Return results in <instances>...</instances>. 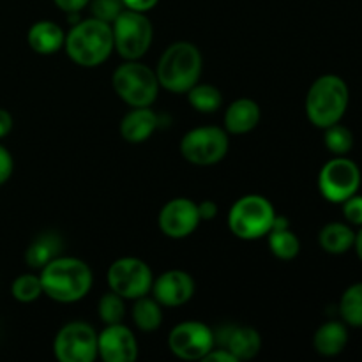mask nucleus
Here are the masks:
<instances>
[{
  "label": "nucleus",
  "mask_w": 362,
  "mask_h": 362,
  "mask_svg": "<svg viewBox=\"0 0 362 362\" xmlns=\"http://www.w3.org/2000/svg\"><path fill=\"white\" fill-rule=\"evenodd\" d=\"M133 320L138 329L145 332L156 331L163 322V311L158 300L140 297L133 306Z\"/></svg>",
  "instance_id": "obj_24"
},
{
  "label": "nucleus",
  "mask_w": 362,
  "mask_h": 362,
  "mask_svg": "<svg viewBox=\"0 0 362 362\" xmlns=\"http://www.w3.org/2000/svg\"><path fill=\"white\" fill-rule=\"evenodd\" d=\"M322 250L327 251L331 255H343L354 247L356 243V233L345 223H329L322 228L320 237Z\"/></svg>",
  "instance_id": "obj_22"
},
{
  "label": "nucleus",
  "mask_w": 362,
  "mask_h": 362,
  "mask_svg": "<svg viewBox=\"0 0 362 362\" xmlns=\"http://www.w3.org/2000/svg\"><path fill=\"white\" fill-rule=\"evenodd\" d=\"M205 362H237L235 357H233L232 352L228 350H211L207 356L204 357Z\"/></svg>",
  "instance_id": "obj_34"
},
{
  "label": "nucleus",
  "mask_w": 362,
  "mask_h": 362,
  "mask_svg": "<svg viewBox=\"0 0 362 362\" xmlns=\"http://www.w3.org/2000/svg\"><path fill=\"white\" fill-rule=\"evenodd\" d=\"M187 99L189 105L202 113H214L223 105V94L214 85H193L187 90Z\"/></svg>",
  "instance_id": "obj_25"
},
{
  "label": "nucleus",
  "mask_w": 362,
  "mask_h": 362,
  "mask_svg": "<svg viewBox=\"0 0 362 362\" xmlns=\"http://www.w3.org/2000/svg\"><path fill=\"white\" fill-rule=\"evenodd\" d=\"M198 214H200V219H214L218 214V205L214 202H204L198 205Z\"/></svg>",
  "instance_id": "obj_36"
},
{
  "label": "nucleus",
  "mask_w": 362,
  "mask_h": 362,
  "mask_svg": "<svg viewBox=\"0 0 362 362\" xmlns=\"http://www.w3.org/2000/svg\"><path fill=\"white\" fill-rule=\"evenodd\" d=\"M113 88L124 103L134 108L151 106L158 98L159 81L151 67L140 62L122 64L113 73Z\"/></svg>",
  "instance_id": "obj_6"
},
{
  "label": "nucleus",
  "mask_w": 362,
  "mask_h": 362,
  "mask_svg": "<svg viewBox=\"0 0 362 362\" xmlns=\"http://www.w3.org/2000/svg\"><path fill=\"white\" fill-rule=\"evenodd\" d=\"M122 0H94L92 2V13H94V18L110 23L122 13Z\"/></svg>",
  "instance_id": "obj_30"
},
{
  "label": "nucleus",
  "mask_w": 362,
  "mask_h": 362,
  "mask_svg": "<svg viewBox=\"0 0 362 362\" xmlns=\"http://www.w3.org/2000/svg\"><path fill=\"white\" fill-rule=\"evenodd\" d=\"M11 292H13L14 299L20 300V303H32L42 293L41 279H39V276L34 274L18 276L13 281Z\"/></svg>",
  "instance_id": "obj_28"
},
{
  "label": "nucleus",
  "mask_w": 362,
  "mask_h": 362,
  "mask_svg": "<svg viewBox=\"0 0 362 362\" xmlns=\"http://www.w3.org/2000/svg\"><path fill=\"white\" fill-rule=\"evenodd\" d=\"M156 300L163 306L177 308L186 304L194 293V281L187 272L168 271L159 276L152 285Z\"/></svg>",
  "instance_id": "obj_15"
},
{
  "label": "nucleus",
  "mask_w": 362,
  "mask_h": 362,
  "mask_svg": "<svg viewBox=\"0 0 362 362\" xmlns=\"http://www.w3.org/2000/svg\"><path fill=\"white\" fill-rule=\"evenodd\" d=\"M108 285L124 299H140L151 292L152 272L140 258H119L108 269Z\"/></svg>",
  "instance_id": "obj_10"
},
{
  "label": "nucleus",
  "mask_w": 362,
  "mask_h": 362,
  "mask_svg": "<svg viewBox=\"0 0 362 362\" xmlns=\"http://www.w3.org/2000/svg\"><path fill=\"white\" fill-rule=\"evenodd\" d=\"M42 293L57 303H76L83 299L92 286V272L78 258H53L41 269Z\"/></svg>",
  "instance_id": "obj_1"
},
{
  "label": "nucleus",
  "mask_w": 362,
  "mask_h": 362,
  "mask_svg": "<svg viewBox=\"0 0 362 362\" xmlns=\"http://www.w3.org/2000/svg\"><path fill=\"white\" fill-rule=\"evenodd\" d=\"M11 129H13V117L9 112L0 108V138L7 136Z\"/></svg>",
  "instance_id": "obj_37"
},
{
  "label": "nucleus",
  "mask_w": 362,
  "mask_h": 362,
  "mask_svg": "<svg viewBox=\"0 0 362 362\" xmlns=\"http://www.w3.org/2000/svg\"><path fill=\"white\" fill-rule=\"evenodd\" d=\"M200 221L198 205L187 198H175L159 212V228L172 239H184L191 235L198 228Z\"/></svg>",
  "instance_id": "obj_13"
},
{
  "label": "nucleus",
  "mask_w": 362,
  "mask_h": 362,
  "mask_svg": "<svg viewBox=\"0 0 362 362\" xmlns=\"http://www.w3.org/2000/svg\"><path fill=\"white\" fill-rule=\"evenodd\" d=\"M276 212L271 202L258 194H247L233 204L228 214V226L239 239L255 240L267 235L274 225Z\"/></svg>",
  "instance_id": "obj_5"
},
{
  "label": "nucleus",
  "mask_w": 362,
  "mask_h": 362,
  "mask_svg": "<svg viewBox=\"0 0 362 362\" xmlns=\"http://www.w3.org/2000/svg\"><path fill=\"white\" fill-rule=\"evenodd\" d=\"M361 187V170L352 159L345 156L331 159L324 165L318 175V189L325 200L343 204L346 198L356 194Z\"/></svg>",
  "instance_id": "obj_8"
},
{
  "label": "nucleus",
  "mask_w": 362,
  "mask_h": 362,
  "mask_svg": "<svg viewBox=\"0 0 362 362\" xmlns=\"http://www.w3.org/2000/svg\"><path fill=\"white\" fill-rule=\"evenodd\" d=\"M158 127V115L148 106L134 108L120 122V134L131 144H141Z\"/></svg>",
  "instance_id": "obj_16"
},
{
  "label": "nucleus",
  "mask_w": 362,
  "mask_h": 362,
  "mask_svg": "<svg viewBox=\"0 0 362 362\" xmlns=\"http://www.w3.org/2000/svg\"><path fill=\"white\" fill-rule=\"evenodd\" d=\"M53 350L60 362H92L98 356V334L88 324L71 322L59 331Z\"/></svg>",
  "instance_id": "obj_11"
},
{
  "label": "nucleus",
  "mask_w": 362,
  "mask_h": 362,
  "mask_svg": "<svg viewBox=\"0 0 362 362\" xmlns=\"http://www.w3.org/2000/svg\"><path fill=\"white\" fill-rule=\"evenodd\" d=\"M202 74V55L191 42H175L163 53L156 76L166 90L182 94L198 83Z\"/></svg>",
  "instance_id": "obj_4"
},
{
  "label": "nucleus",
  "mask_w": 362,
  "mask_h": 362,
  "mask_svg": "<svg viewBox=\"0 0 362 362\" xmlns=\"http://www.w3.org/2000/svg\"><path fill=\"white\" fill-rule=\"evenodd\" d=\"M315 349L318 354L325 357L338 356L345 350L346 343H349V332L341 322H327L322 325L315 334Z\"/></svg>",
  "instance_id": "obj_21"
},
{
  "label": "nucleus",
  "mask_w": 362,
  "mask_h": 362,
  "mask_svg": "<svg viewBox=\"0 0 362 362\" xmlns=\"http://www.w3.org/2000/svg\"><path fill=\"white\" fill-rule=\"evenodd\" d=\"M11 173H13V158L6 151V147L0 145V184L6 182L11 177Z\"/></svg>",
  "instance_id": "obj_32"
},
{
  "label": "nucleus",
  "mask_w": 362,
  "mask_h": 362,
  "mask_svg": "<svg viewBox=\"0 0 362 362\" xmlns=\"http://www.w3.org/2000/svg\"><path fill=\"white\" fill-rule=\"evenodd\" d=\"M228 152V136L221 127L204 126L191 129L180 140V154L198 166L216 165Z\"/></svg>",
  "instance_id": "obj_9"
},
{
  "label": "nucleus",
  "mask_w": 362,
  "mask_h": 362,
  "mask_svg": "<svg viewBox=\"0 0 362 362\" xmlns=\"http://www.w3.org/2000/svg\"><path fill=\"white\" fill-rule=\"evenodd\" d=\"M122 2L127 9L138 11V13H147V11L152 9L159 0H122Z\"/></svg>",
  "instance_id": "obj_35"
},
{
  "label": "nucleus",
  "mask_w": 362,
  "mask_h": 362,
  "mask_svg": "<svg viewBox=\"0 0 362 362\" xmlns=\"http://www.w3.org/2000/svg\"><path fill=\"white\" fill-rule=\"evenodd\" d=\"M64 42H66L64 30L53 21H37L28 30V45L35 53H41V55H52L59 52Z\"/></svg>",
  "instance_id": "obj_18"
},
{
  "label": "nucleus",
  "mask_w": 362,
  "mask_h": 362,
  "mask_svg": "<svg viewBox=\"0 0 362 362\" xmlns=\"http://www.w3.org/2000/svg\"><path fill=\"white\" fill-rule=\"evenodd\" d=\"M260 122V106L251 99H237L225 113V127L233 134L250 133Z\"/></svg>",
  "instance_id": "obj_17"
},
{
  "label": "nucleus",
  "mask_w": 362,
  "mask_h": 362,
  "mask_svg": "<svg viewBox=\"0 0 362 362\" xmlns=\"http://www.w3.org/2000/svg\"><path fill=\"white\" fill-rule=\"evenodd\" d=\"M64 46L74 62L85 67H95L105 62L112 53V27L98 18L83 20L71 28Z\"/></svg>",
  "instance_id": "obj_2"
},
{
  "label": "nucleus",
  "mask_w": 362,
  "mask_h": 362,
  "mask_svg": "<svg viewBox=\"0 0 362 362\" xmlns=\"http://www.w3.org/2000/svg\"><path fill=\"white\" fill-rule=\"evenodd\" d=\"M341 318L352 327H362V283L349 286L339 300Z\"/></svg>",
  "instance_id": "obj_26"
},
{
  "label": "nucleus",
  "mask_w": 362,
  "mask_h": 362,
  "mask_svg": "<svg viewBox=\"0 0 362 362\" xmlns=\"http://www.w3.org/2000/svg\"><path fill=\"white\" fill-rule=\"evenodd\" d=\"M226 350L233 354L237 361L253 359L262 346V338L255 329L235 327L228 329V336L225 338Z\"/></svg>",
  "instance_id": "obj_20"
},
{
  "label": "nucleus",
  "mask_w": 362,
  "mask_h": 362,
  "mask_svg": "<svg viewBox=\"0 0 362 362\" xmlns=\"http://www.w3.org/2000/svg\"><path fill=\"white\" fill-rule=\"evenodd\" d=\"M90 0H55L57 7L66 13H78V11L83 9Z\"/></svg>",
  "instance_id": "obj_33"
},
{
  "label": "nucleus",
  "mask_w": 362,
  "mask_h": 362,
  "mask_svg": "<svg viewBox=\"0 0 362 362\" xmlns=\"http://www.w3.org/2000/svg\"><path fill=\"white\" fill-rule=\"evenodd\" d=\"M354 247H356L357 257H359V260L362 262V228L359 233H356V243H354Z\"/></svg>",
  "instance_id": "obj_38"
},
{
  "label": "nucleus",
  "mask_w": 362,
  "mask_h": 362,
  "mask_svg": "<svg viewBox=\"0 0 362 362\" xmlns=\"http://www.w3.org/2000/svg\"><path fill=\"white\" fill-rule=\"evenodd\" d=\"M124 315H126L124 297H120L113 290L101 297V300H99V317H101V320L105 324H120Z\"/></svg>",
  "instance_id": "obj_29"
},
{
  "label": "nucleus",
  "mask_w": 362,
  "mask_h": 362,
  "mask_svg": "<svg viewBox=\"0 0 362 362\" xmlns=\"http://www.w3.org/2000/svg\"><path fill=\"white\" fill-rule=\"evenodd\" d=\"M113 48L120 57L127 60H136L147 53L152 45L154 28L144 13L133 9H124L113 20Z\"/></svg>",
  "instance_id": "obj_7"
},
{
  "label": "nucleus",
  "mask_w": 362,
  "mask_h": 362,
  "mask_svg": "<svg viewBox=\"0 0 362 362\" xmlns=\"http://www.w3.org/2000/svg\"><path fill=\"white\" fill-rule=\"evenodd\" d=\"M349 87L336 74H324L310 87L306 98V113L317 127L332 126L343 119L349 106Z\"/></svg>",
  "instance_id": "obj_3"
},
{
  "label": "nucleus",
  "mask_w": 362,
  "mask_h": 362,
  "mask_svg": "<svg viewBox=\"0 0 362 362\" xmlns=\"http://www.w3.org/2000/svg\"><path fill=\"white\" fill-rule=\"evenodd\" d=\"M98 354L105 362H133L138 343L133 332L122 324H110L98 336Z\"/></svg>",
  "instance_id": "obj_14"
},
{
  "label": "nucleus",
  "mask_w": 362,
  "mask_h": 362,
  "mask_svg": "<svg viewBox=\"0 0 362 362\" xmlns=\"http://www.w3.org/2000/svg\"><path fill=\"white\" fill-rule=\"evenodd\" d=\"M60 250H62V240L55 233H45L39 235L30 247L27 250L25 260L32 269H42L46 264L59 257Z\"/></svg>",
  "instance_id": "obj_23"
},
{
  "label": "nucleus",
  "mask_w": 362,
  "mask_h": 362,
  "mask_svg": "<svg viewBox=\"0 0 362 362\" xmlns=\"http://www.w3.org/2000/svg\"><path fill=\"white\" fill-rule=\"evenodd\" d=\"M324 144L332 154L346 156L354 147V134L349 127L341 126L339 122L325 127Z\"/></svg>",
  "instance_id": "obj_27"
},
{
  "label": "nucleus",
  "mask_w": 362,
  "mask_h": 362,
  "mask_svg": "<svg viewBox=\"0 0 362 362\" xmlns=\"http://www.w3.org/2000/svg\"><path fill=\"white\" fill-rule=\"evenodd\" d=\"M343 216L352 225L362 226V197L361 194H352L343 202Z\"/></svg>",
  "instance_id": "obj_31"
},
{
  "label": "nucleus",
  "mask_w": 362,
  "mask_h": 362,
  "mask_svg": "<svg viewBox=\"0 0 362 362\" xmlns=\"http://www.w3.org/2000/svg\"><path fill=\"white\" fill-rule=\"evenodd\" d=\"M269 235V247L274 253V257L281 258V260H292L299 255L300 243L297 235L288 230V219L278 218L276 216L274 225H272Z\"/></svg>",
  "instance_id": "obj_19"
},
{
  "label": "nucleus",
  "mask_w": 362,
  "mask_h": 362,
  "mask_svg": "<svg viewBox=\"0 0 362 362\" xmlns=\"http://www.w3.org/2000/svg\"><path fill=\"white\" fill-rule=\"evenodd\" d=\"M214 334L202 322H184L170 332V350L184 361L204 359L214 349Z\"/></svg>",
  "instance_id": "obj_12"
}]
</instances>
